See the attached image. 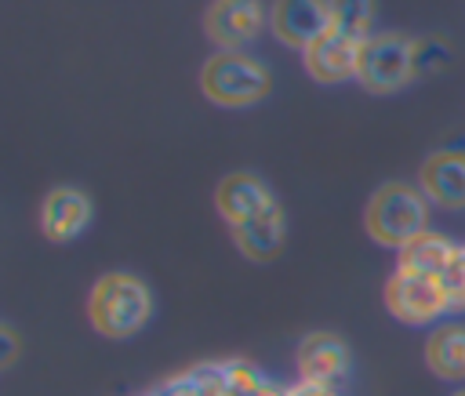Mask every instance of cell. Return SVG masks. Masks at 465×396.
I'll return each instance as SVG.
<instances>
[{
  "instance_id": "cell-1",
  "label": "cell",
  "mask_w": 465,
  "mask_h": 396,
  "mask_svg": "<svg viewBox=\"0 0 465 396\" xmlns=\"http://www.w3.org/2000/svg\"><path fill=\"white\" fill-rule=\"evenodd\" d=\"M153 309V287L127 269L102 272L87 291V323L109 342H124L145 331Z\"/></svg>"
},
{
  "instance_id": "cell-2",
  "label": "cell",
  "mask_w": 465,
  "mask_h": 396,
  "mask_svg": "<svg viewBox=\"0 0 465 396\" xmlns=\"http://www.w3.org/2000/svg\"><path fill=\"white\" fill-rule=\"evenodd\" d=\"M381 305L403 327H436L447 316L461 312V302H458L450 276L411 272V269L389 272V280L381 287Z\"/></svg>"
},
{
  "instance_id": "cell-3",
  "label": "cell",
  "mask_w": 465,
  "mask_h": 396,
  "mask_svg": "<svg viewBox=\"0 0 465 396\" xmlns=\"http://www.w3.org/2000/svg\"><path fill=\"white\" fill-rule=\"evenodd\" d=\"M429 211L432 203L425 200L418 182H385L371 193L363 207V229L378 247L400 251L403 243H411L418 233L429 229Z\"/></svg>"
},
{
  "instance_id": "cell-4",
  "label": "cell",
  "mask_w": 465,
  "mask_h": 396,
  "mask_svg": "<svg viewBox=\"0 0 465 396\" xmlns=\"http://www.w3.org/2000/svg\"><path fill=\"white\" fill-rule=\"evenodd\" d=\"M200 91L222 109H251L272 94V69L247 51H214L200 65Z\"/></svg>"
},
{
  "instance_id": "cell-5",
  "label": "cell",
  "mask_w": 465,
  "mask_h": 396,
  "mask_svg": "<svg viewBox=\"0 0 465 396\" xmlns=\"http://www.w3.org/2000/svg\"><path fill=\"white\" fill-rule=\"evenodd\" d=\"M418 80L414 69V36L403 33H371L360 44V62H356V84L367 94H396L407 84Z\"/></svg>"
},
{
  "instance_id": "cell-6",
  "label": "cell",
  "mask_w": 465,
  "mask_h": 396,
  "mask_svg": "<svg viewBox=\"0 0 465 396\" xmlns=\"http://www.w3.org/2000/svg\"><path fill=\"white\" fill-rule=\"evenodd\" d=\"M262 29H269V7L262 0H211L203 11V36L214 51H247Z\"/></svg>"
},
{
  "instance_id": "cell-7",
  "label": "cell",
  "mask_w": 465,
  "mask_h": 396,
  "mask_svg": "<svg viewBox=\"0 0 465 396\" xmlns=\"http://www.w3.org/2000/svg\"><path fill=\"white\" fill-rule=\"evenodd\" d=\"M331 29V0H272L269 4V33L291 47L305 51Z\"/></svg>"
},
{
  "instance_id": "cell-8",
  "label": "cell",
  "mask_w": 465,
  "mask_h": 396,
  "mask_svg": "<svg viewBox=\"0 0 465 396\" xmlns=\"http://www.w3.org/2000/svg\"><path fill=\"white\" fill-rule=\"evenodd\" d=\"M352 352L341 334L334 331H309L302 334L294 349V374L302 381H323V385H341L349 378Z\"/></svg>"
},
{
  "instance_id": "cell-9",
  "label": "cell",
  "mask_w": 465,
  "mask_h": 396,
  "mask_svg": "<svg viewBox=\"0 0 465 396\" xmlns=\"http://www.w3.org/2000/svg\"><path fill=\"white\" fill-rule=\"evenodd\" d=\"M418 189L436 211H465V149L443 145L418 167Z\"/></svg>"
},
{
  "instance_id": "cell-10",
  "label": "cell",
  "mask_w": 465,
  "mask_h": 396,
  "mask_svg": "<svg viewBox=\"0 0 465 396\" xmlns=\"http://www.w3.org/2000/svg\"><path fill=\"white\" fill-rule=\"evenodd\" d=\"M94 218V203L84 189L76 185H54L40 200V233L51 243H69L76 240Z\"/></svg>"
},
{
  "instance_id": "cell-11",
  "label": "cell",
  "mask_w": 465,
  "mask_h": 396,
  "mask_svg": "<svg viewBox=\"0 0 465 396\" xmlns=\"http://www.w3.org/2000/svg\"><path fill=\"white\" fill-rule=\"evenodd\" d=\"M360 44L338 29H327L320 40H312L302 51V69L309 73V80L316 84H349L356 80V62H360Z\"/></svg>"
},
{
  "instance_id": "cell-12",
  "label": "cell",
  "mask_w": 465,
  "mask_h": 396,
  "mask_svg": "<svg viewBox=\"0 0 465 396\" xmlns=\"http://www.w3.org/2000/svg\"><path fill=\"white\" fill-rule=\"evenodd\" d=\"M272 200H276V193H272L269 182L258 178L254 171H232V174H225V178L218 182V189H214V211H218V218L225 222V229H232V225L254 218V214L265 211Z\"/></svg>"
},
{
  "instance_id": "cell-13",
  "label": "cell",
  "mask_w": 465,
  "mask_h": 396,
  "mask_svg": "<svg viewBox=\"0 0 465 396\" xmlns=\"http://www.w3.org/2000/svg\"><path fill=\"white\" fill-rule=\"evenodd\" d=\"M232 236V247L247 258V262H272L280 251H283V240H287V214H283V203L272 200L265 211H258L254 218L240 222L229 229Z\"/></svg>"
},
{
  "instance_id": "cell-14",
  "label": "cell",
  "mask_w": 465,
  "mask_h": 396,
  "mask_svg": "<svg viewBox=\"0 0 465 396\" xmlns=\"http://www.w3.org/2000/svg\"><path fill=\"white\" fill-rule=\"evenodd\" d=\"M421 356H425L429 374H436L447 385H465V323L443 320V323L429 327Z\"/></svg>"
},
{
  "instance_id": "cell-15",
  "label": "cell",
  "mask_w": 465,
  "mask_h": 396,
  "mask_svg": "<svg viewBox=\"0 0 465 396\" xmlns=\"http://www.w3.org/2000/svg\"><path fill=\"white\" fill-rule=\"evenodd\" d=\"M461 258V243L450 240L447 233L425 229L418 233L411 243H403L396 251V269H411V272H436V276H450L454 265Z\"/></svg>"
},
{
  "instance_id": "cell-16",
  "label": "cell",
  "mask_w": 465,
  "mask_h": 396,
  "mask_svg": "<svg viewBox=\"0 0 465 396\" xmlns=\"http://www.w3.org/2000/svg\"><path fill=\"white\" fill-rule=\"evenodd\" d=\"M378 0H331V29L352 36V40H367L371 33H378Z\"/></svg>"
},
{
  "instance_id": "cell-17",
  "label": "cell",
  "mask_w": 465,
  "mask_h": 396,
  "mask_svg": "<svg viewBox=\"0 0 465 396\" xmlns=\"http://www.w3.org/2000/svg\"><path fill=\"white\" fill-rule=\"evenodd\" d=\"M450 65V44L443 36H414V69L418 76L443 73Z\"/></svg>"
},
{
  "instance_id": "cell-18",
  "label": "cell",
  "mask_w": 465,
  "mask_h": 396,
  "mask_svg": "<svg viewBox=\"0 0 465 396\" xmlns=\"http://www.w3.org/2000/svg\"><path fill=\"white\" fill-rule=\"evenodd\" d=\"M222 381H225V396H251L265 381V374L247 360H225L222 363Z\"/></svg>"
},
{
  "instance_id": "cell-19",
  "label": "cell",
  "mask_w": 465,
  "mask_h": 396,
  "mask_svg": "<svg viewBox=\"0 0 465 396\" xmlns=\"http://www.w3.org/2000/svg\"><path fill=\"white\" fill-rule=\"evenodd\" d=\"M287 396H341L338 385H323V381H302L294 378V385H287Z\"/></svg>"
},
{
  "instance_id": "cell-20",
  "label": "cell",
  "mask_w": 465,
  "mask_h": 396,
  "mask_svg": "<svg viewBox=\"0 0 465 396\" xmlns=\"http://www.w3.org/2000/svg\"><path fill=\"white\" fill-rule=\"evenodd\" d=\"M0 342H4V356H0V367H11L15 363V352H18V338H15V331L4 323L0 327Z\"/></svg>"
},
{
  "instance_id": "cell-21",
  "label": "cell",
  "mask_w": 465,
  "mask_h": 396,
  "mask_svg": "<svg viewBox=\"0 0 465 396\" xmlns=\"http://www.w3.org/2000/svg\"><path fill=\"white\" fill-rule=\"evenodd\" d=\"M450 280H454V291H458V302H461V312H465V243H461V258H458Z\"/></svg>"
},
{
  "instance_id": "cell-22",
  "label": "cell",
  "mask_w": 465,
  "mask_h": 396,
  "mask_svg": "<svg viewBox=\"0 0 465 396\" xmlns=\"http://www.w3.org/2000/svg\"><path fill=\"white\" fill-rule=\"evenodd\" d=\"M450 396H465V385H458V389H454V392H450Z\"/></svg>"
},
{
  "instance_id": "cell-23",
  "label": "cell",
  "mask_w": 465,
  "mask_h": 396,
  "mask_svg": "<svg viewBox=\"0 0 465 396\" xmlns=\"http://www.w3.org/2000/svg\"><path fill=\"white\" fill-rule=\"evenodd\" d=\"M149 396H156V392H149Z\"/></svg>"
}]
</instances>
